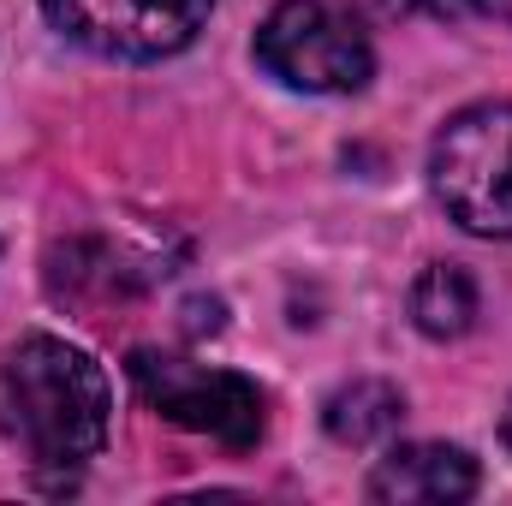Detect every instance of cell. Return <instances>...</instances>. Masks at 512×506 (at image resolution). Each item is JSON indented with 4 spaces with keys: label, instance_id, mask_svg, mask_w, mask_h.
Wrapping results in <instances>:
<instances>
[{
    "label": "cell",
    "instance_id": "6da1fadb",
    "mask_svg": "<svg viewBox=\"0 0 512 506\" xmlns=\"http://www.w3.org/2000/svg\"><path fill=\"white\" fill-rule=\"evenodd\" d=\"M6 423L30 465L42 471H78L102 453L114 423V393L90 352L30 334L6 358Z\"/></svg>",
    "mask_w": 512,
    "mask_h": 506
},
{
    "label": "cell",
    "instance_id": "7a4b0ae2",
    "mask_svg": "<svg viewBox=\"0 0 512 506\" xmlns=\"http://www.w3.org/2000/svg\"><path fill=\"white\" fill-rule=\"evenodd\" d=\"M435 203L477 239H512V102H477L429 143Z\"/></svg>",
    "mask_w": 512,
    "mask_h": 506
},
{
    "label": "cell",
    "instance_id": "3957f363",
    "mask_svg": "<svg viewBox=\"0 0 512 506\" xmlns=\"http://www.w3.org/2000/svg\"><path fill=\"white\" fill-rule=\"evenodd\" d=\"M256 60L268 78L310 96H352L376 72V48L352 0H280L256 30Z\"/></svg>",
    "mask_w": 512,
    "mask_h": 506
},
{
    "label": "cell",
    "instance_id": "277c9868",
    "mask_svg": "<svg viewBox=\"0 0 512 506\" xmlns=\"http://www.w3.org/2000/svg\"><path fill=\"white\" fill-rule=\"evenodd\" d=\"M126 370L131 387L143 393V405L161 411L167 423L215 435L221 447H256L262 441L268 399L251 376L209 370V364H191V358H173V352H155V346H137Z\"/></svg>",
    "mask_w": 512,
    "mask_h": 506
},
{
    "label": "cell",
    "instance_id": "5b68a950",
    "mask_svg": "<svg viewBox=\"0 0 512 506\" xmlns=\"http://www.w3.org/2000/svg\"><path fill=\"white\" fill-rule=\"evenodd\" d=\"M215 0H42L48 24L66 30L78 48L108 60H161L179 54Z\"/></svg>",
    "mask_w": 512,
    "mask_h": 506
},
{
    "label": "cell",
    "instance_id": "8992f818",
    "mask_svg": "<svg viewBox=\"0 0 512 506\" xmlns=\"http://www.w3.org/2000/svg\"><path fill=\"white\" fill-rule=\"evenodd\" d=\"M477 495V459L447 441H417L393 447L370 471V501L387 506H453Z\"/></svg>",
    "mask_w": 512,
    "mask_h": 506
},
{
    "label": "cell",
    "instance_id": "52a82bcc",
    "mask_svg": "<svg viewBox=\"0 0 512 506\" xmlns=\"http://www.w3.org/2000/svg\"><path fill=\"white\" fill-rule=\"evenodd\" d=\"M411 322H417L429 340H459V334L477 322V280H471L459 262L423 268L417 286H411Z\"/></svg>",
    "mask_w": 512,
    "mask_h": 506
},
{
    "label": "cell",
    "instance_id": "ba28073f",
    "mask_svg": "<svg viewBox=\"0 0 512 506\" xmlns=\"http://www.w3.org/2000/svg\"><path fill=\"white\" fill-rule=\"evenodd\" d=\"M399 417H405V399H399V387H387V381H352V387H340V393L328 399V411H322L328 435L346 441V447H370V441L393 435Z\"/></svg>",
    "mask_w": 512,
    "mask_h": 506
},
{
    "label": "cell",
    "instance_id": "9c48e42d",
    "mask_svg": "<svg viewBox=\"0 0 512 506\" xmlns=\"http://www.w3.org/2000/svg\"><path fill=\"white\" fill-rule=\"evenodd\" d=\"M501 429H507V447H512V405H507V423H501Z\"/></svg>",
    "mask_w": 512,
    "mask_h": 506
}]
</instances>
